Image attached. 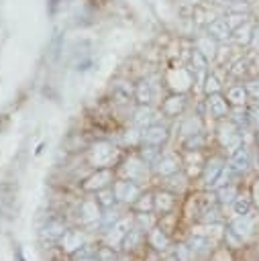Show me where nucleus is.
<instances>
[{
    "label": "nucleus",
    "mask_w": 259,
    "mask_h": 261,
    "mask_svg": "<svg viewBox=\"0 0 259 261\" xmlns=\"http://www.w3.org/2000/svg\"><path fill=\"white\" fill-rule=\"evenodd\" d=\"M210 31H212L216 37H228L230 27H228V22H226V20H214V22L210 24Z\"/></svg>",
    "instance_id": "nucleus-1"
}]
</instances>
